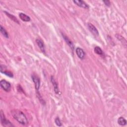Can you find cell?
<instances>
[{
    "mask_svg": "<svg viewBox=\"0 0 127 127\" xmlns=\"http://www.w3.org/2000/svg\"><path fill=\"white\" fill-rule=\"evenodd\" d=\"M12 114L14 119L20 124L23 125L27 124L28 121L27 118L21 111L13 110L12 111Z\"/></svg>",
    "mask_w": 127,
    "mask_h": 127,
    "instance_id": "6da1fadb",
    "label": "cell"
},
{
    "mask_svg": "<svg viewBox=\"0 0 127 127\" xmlns=\"http://www.w3.org/2000/svg\"><path fill=\"white\" fill-rule=\"evenodd\" d=\"M1 120L3 126L5 127H13V125L5 118L4 113L3 111H1Z\"/></svg>",
    "mask_w": 127,
    "mask_h": 127,
    "instance_id": "7a4b0ae2",
    "label": "cell"
},
{
    "mask_svg": "<svg viewBox=\"0 0 127 127\" xmlns=\"http://www.w3.org/2000/svg\"><path fill=\"white\" fill-rule=\"evenodd\" d=\"M0 84H1V87L6 91L8 92L11 90V85L10 82L7 81L6 80H2L0 82Z\"/></svg>",
    "mask_w": 127,
    "mask_h": 127,
    "instance_id": "3957f363",
    "label": "cell"
},
{
    "mask_svg": "<svg viewBox=\"0 0 127 127\" xmlns=\"http://www.w3.org/2000/svg\"><path fill=\"white\" fill-rule=\"evenodd\" d=\"M87 27L89 30L90 31V32L93 35H94L95 36H98L99 35L98 31L94 25H93L92 23H88Z\"/></svg>",
    "mask_w": 127,
    "mask_h": 127,
    "instance_id": "277c9868",
    "label": "cell"
},
{
    "mask_svg": "<svg viewBox=\"0 0 127 127\" xmlns=\"http://www.w3.org/2000/svg\"><path fill=\"white\" fill-rule=\"evenodd\" d=\"M33 81L34 83L35 87L36 90L38 91L40 86V80L38 77L35 74H32L31 76Z\"/></svg>",
    "mask_w": 127,
    "mask_h": 127,
    "instance_id": "5b68a950",
    "label": "cell"
},
{
    "mask_svg": "<svg viewBox=\"0 0 127 127\" xmlns=\"http://www.w3.org/2000/svg\"><path fill=\"white\" fill-rule=\"evenodd\" d=\"M73 2L76 5L80 7L85 8V9H88L89 8V6L84 1H81V0H74Z\"/></svg>",
    "mask_w": 127,
    "mask_h": 127,
    "instance_id": "8992f818",
    "label": "cell"
},
{
    "mask_svg": "<svg viewBox=\"0 0 127 127\" xmlns=\"http://www.w3.org/2000/svg\"><path fill=\"white\" fill-rule=\"evenodd\" d=\"M36 42L38 45V46L40 49L41 51L43 53H45V45L43 41H42L41 39H37L36 40Z\"/></svg>",
    "mask_w": 127,
    "mask_h": 127,
    "instance_id": "52a82bcc",
    "label": "cell"
},
{
    "mask_svg": "<svg viewBox=\"0 0 127 127\" xmlns=\"http://www.w3.org/2000/svg\"><path fill=\"white\" fill-rule=\"evenodd\" d=\"M76 53H77V56H78V57L82 60L86 56V53L84 52V51L80 48H77L76 49Z\"/></svg>",
    "mask_w": 127,
    "mask_h": 127,
    "instance_id": "ba28073f",
    "label": "cell"
},
{
    "mask_svg": "<svg viewBox=\"0 0 127 127\" xmlns=\"http://www.w3.org/2000/svg\"><path fill=\"white\" fill-rule=\"evenodd\" d=\"M62 36H63V38L64 39L65 41L66 42V43H67V44L70 47V48L72 49V51H73L74 49V44L73 43V42L68 38H67L66 35L63 34H62Z\"/></svg>",
    "mask_w": 127,
    "mask_h": 127,
    "instance_id": "9c48e42d",
    "label": "cell"
},
{
    "mask_svg": "<svg viewBox=\"0 0 127 127\" xmlns=\"http://www.w3.org/2000/svg\"><path fill=\"white\" fill-rule=\"evenodd\" d=\"M51 82L53 84V85L54 86V91L55 92L56 94H58L59 93V90L58 88V84L57 83L54 78L53 77H51Z\"/></svg>",
    "mask_w": 127,
    "mask_h": 127,
    "instance_id": "30bf717a",
    "label": "cell"
},
{
    "mask_svg": "<svg viewBox=\"0 0 127 127\" xmlns=\"http://www.w3.org/2000/svg\"><path fill=\"white\" fill-rule=\"evenodd\" d=\"M19 16L20 19L24 21L25 22H28L30 20V17L28 15H27V14H25L24 13H20L19 14Z\"/></svg>",
    "mask_w": 127,
    "mask_h": 127,
    "instance_id": "8fae6325",
    "label": "cell"
},
{
    "mask_svg": "<svg viewBox=\"0 0 127 127\" xmlns=\"http://www.w3.org/2000/svg\"><path fill=\"white\" fill-rule=\"evenodd\" d=\"M4 12H5V13L7 14V15L8 17H9V18H10L12 20H13V21H14V22H16V23H18V24H19V21H18V19H17L14 15H12V14L9 13H8L6 12V11Z\"/></svg>",
    "mask_w": 127,
    "mask_h": 127,
    "instance_id": "7c38bea8",
    "label": "cell"
},
{
    "mask_svg": "<svg viewBox=\"0 0 127 127\" xmlns=\"http://www.w3.org/2000/svg\"><path fill=\"white\" fill-rule=\"evenodd\" d=\"M118 123L121 126H125L127 124V121L123 117H120L118 120Z\"/></svg>",
    "mask_w": 127,
    "mask_h": 127,
    "instance_id": "4fadbf2b",
    "label": "cell"
},
{
    "mask_svg": "<svg viewBox=\"0 0 127 127\" xmlns=\"http://www.w3.org/2000/svg\"><path fill=\"white\" fill-rule=\"evenodd\" d=\"M94 52L98 55L102 56L103 55V52L99 47H95L94 48Z\"/></svg>",
    "mask_w": 127,
    "mask_h": 127,
    "instance_id": "5bb4252c",
    "label": "cell"
},
{
    "mask_svg": "<svg viewBox=\"0 0 127 127\" xmlns=\"http://www.w3.org/2000/svg\"><path fill=\"white\" fill-rule=\"evenodd\" d=\"M0 30H1V32L2 33V34L7 38H8V34L7 32V31L6 30V29L2 26H1V28H0Z\"/></svg>",
    "mask_w": 127,
    "mask_h": 127,
    "instance_id": "9a60e30c",
    "label": "cell"
},
{
    "mask_svg": "<svg viewBox=\"0 0 127 127\" xmlns=\"http://www.w3.org/2000/svg\"><path fill=\"white\" fill-rule=\"evenodd\" d=\"M2 73H3L4 74H5L6 75L8 76V77H9L10 78H13V74L10 71H3L2 72H1Z\"/></svg>",
    "mask_w": 127,
    "mask_h": 127,
    "instance_id": "2e32d148",
    "label": "cell"
},
{
    "mask_svg": "<svg viewBox=\"0 0 127 127\" xmlns=\"http://www.w3.org/2000/svg\"><path fill=\"white\" fill-rule=\"evenodd\" d=\"M55 123L58 126H62V123H61V122L60 120V119H59V117H57L55 119Z\"/></svg>",
    "mask_w": 127,
    "mask_h": 127,
    "instance_id": "e0dca14e",
    "label": "cell"
},
{
    "mask_svg": "<svg viewBox=\"0 0 127 127\" xmlns=\"http://www.w3.org/2000/svg\"><path fill=\"white\" fill-rule=\"evenodd\" d=\"M103 2L104 3V4L106 6H108V7H109L111 5L110 4V2L109 1H103Z\"/></svg>",
    "mask_w": 127,
    "mask_h": 127,
    "instance_id": "ac0fdd59",
    "label": "cell"
}]
</instances>
